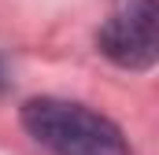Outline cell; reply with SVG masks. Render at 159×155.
<instances>
[{"instance_id":"cell-2","label":"cell","mask_w":159,"mask_h":155,"mask_svg":"<svg viewBox=\"0 0 159 155\" xmlns=\"http://www.w3.org/2000/svg\"><path fill=\"white\" fill-rule=\"evenodd\" d=\"M96 44L122 70H148L156 63V0H115Z\"/></svg>"},{"instance_id":"cell-1","label":"cell","mask_w":159,"mask_h":155,"mask_svg":"<svg viewBox=\"0 0 159 155\" xmlns=\"http://www.w3.org/2000/svg\"><path fill=\"white\" fill-rule=\"evenodd\" d=\"M22 129L56 155H133L122 129L100 111L59 96H34L22 104Z\"/></svg>"}]
</instances>
